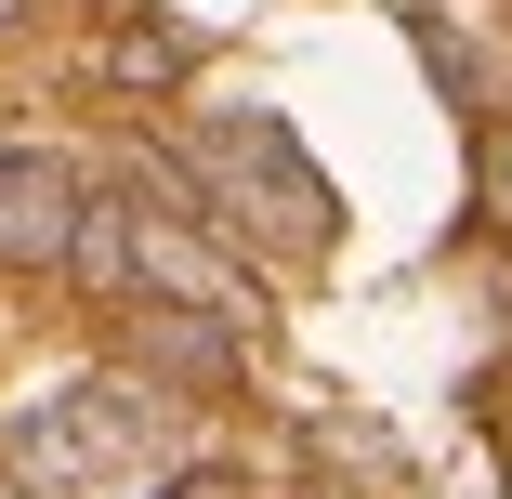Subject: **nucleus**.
I'll return each mask as SVG.
<instances>
[{"label":"nucleus","mask_w":512,"mask_h":499,"mask_svg":"<svg viewBox=\"0 0 512 499\" xmlns=\"http://www.w3.org/2000/svg\"><path fill=\"white\" fill-rule=\"evenodd\" d=\"M66 276H92L132 329H211V342L263 329V289H250V263H224V237H211V211H197L171 145H145L119 171V197L79 211V263Z\"/></svg>","instance_id":"1"},{"label":"nucleus","mask_w":512,"mask_h":499,"mask_svg":"<svg viewBox=\"0 0 512 499\" xmlns=\"http://www.w3.org/2000/svg\"><path fill=\"white\" fill-rule=\"evenodd\" d=\"M197 473V421L158 381H66L0 434V486L14 499H171Z\"/></svg>","instance_id":"2"},{"label":"nucleus","mask_w":512,"mask_h":499,"mask_svg":"<svg viewBox=\"0 0 512 499\" xmlns=\"http://www.w3.org/2000/svg\"><path fill=\"white\" fill-rule=\"evenodd\" d=\"M184 184H197V211H211V237H250L263 263H316L329 224H342L329 171L302 158V132L263 119V106H237V119L197 132V145H184Z\"/></svg>","instance_id":"3"},{"label":"nucleus","mask_w":512,"mask_h":499,"mask_svg":"<svg viewBox=\"0 0 512 499\" xmlns=\"http://www.w3.org/2000/svg\"><path fill=\"white\" fill-rule=\"evenodd\" d=\"M79 211H92V184H79L66 145H14V158H0V263L66 276L79 263Z\"/></svg>","instance_id":"4"},{"label":"nucleus","mask_w":512,"mask_h":499,"mask_svg":"<svg viewBox=\"0 0 512 499\" xmlns=\"http://www.w3.org/2000/svg\"><path fill=\"white\" fill-rule=\"evenodd\" d=\"M184 53H197V40H184V27H145V14H119V40H106V66H119V79H171Z\"/></svg>","instance_id":"5"},{"label":"nucleus","mask_w":512,"mask_h":499,"mask_svg":"<svg viewBox=\"0 0 512 499\" xmlns=\"http://www.w3.org/2000/svg\"><path fill=\"white\" fill-rule=\"evenodd\" d=\"M14 14H27V0H0V27H14Z\"/></svg>","instance_id":"6"},{"label":"nucleus","mask_w":512,"mask_h":499,"mask_svg":"<svg viewBox=\"0 0 512 499\" xmlns=\"http://www.w3.org/2000/svg\"><path fill=\"white\" fill-rule=\"evenodd\" d=\"M0 499H14V486H0Z\"/></svg>","instance_id":"7"}]
</instances>
